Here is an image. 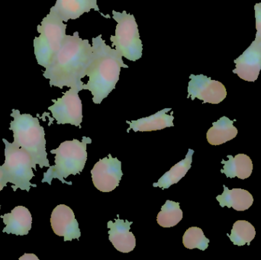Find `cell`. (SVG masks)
<instances>
[{
  "label": "cell",
  "mask_w": 261,
  "mask_h": 260,
  "mask_svg": "<svg viewBox=\"0 0 261 260\" xmlns=\"http://www.w3.org/2000/svg\"><path fill=\"white\" fill-rule=\"evenodd\" d=\"M93 58V46L89 40L80 37L79 32L66 35L61 48L44 71L50 86H64L84 90L83 78L87 76Z\"/></svg>",
  "instance_id": "1"
},
{
  "label": "cell",
  "mask_w": 261,
  "mask_h": 260,
  "mask_svg": "<svg viewBox=\"0 0 261 260\" xmlns=\"http://www.w3.org/2000/svg\"><path fill=\"white\" fill-rule=\"evenodd\" d=\"M92 41L93 58L87 73L88 82L84 84V90L91 92L95 104H100L116 88L121 69L128 68V66L124 64L123 56L116 49L106 44L102 35Z\"/></svg>",
  "instance_id": "2"
},
{
  "label": "cell",
  "mask_w": 261,
  "mask_h": 260,
  "mask_svg": "<svg viewBox=\"0 0 261 260\" xmlns=\"http://www.w3.org/2000/svg\"><path fill=\"white\" fill-rule=\"evenodd\" d=\"M10 115L13 118L9 127L13 132V143L30 154L35 169L37 164L41 168L50 167L46 151L45 132L38 118L21 114L16 109H12Z\"/></svg>",
  "instance_id": "3"
},
{
  "label": "cell",
  "mask_w": 261,
  "mask_h": 260,
  "mask_svg": "<svg viewBox=\"0 0 261 260\" xmlns=\"http://www.w3.org/2000/svg\"><path fill=\"white\" fill-rule=\"evenodd\" d=\"M91 143V138L83 137L82 142L77 139L66 140L57 149L50 151L55 154V165L44 172L41 182L51 185L52 180L58 179L61 183L71 186V182L65 181L64 179L70 175H77L84 170L87 160V146Z\"/></svg>",
  "instance_id": "4"
},
{
  "label": "cell",
  "mask_w": 261,
  "mask_h": 260,
  "mask_svg": "<svg viewBox=\"0 0 261 260\" xmlns=\"http://www.w3.org/2000/svg\"><path fill=\"white\" fill-rule=\"evenodd\" d=\"M3 141L5 143L6 160L1 167L5 182L12 183L14 192L18 189L29 192L31 188L37 187L36 185L31 183V180L35 177L32 171L35 168L32 156L13 142L9 143L6 139H3Z\"/></svg>",
  "instance_id": "5"
},
{
  "label": "cell",
  "mask_w": 261,
  "mask_h": 260,
  "mask_svg": "<svg viewBox=\"0 0 261 260\" xmlns=\"http://www.w3.org/2000/svg\"><path fill=\"white\" fill-rule=\"evenodd\" d=\"M67 24L55 14L49 12L37 27L40 36L34 40L37 62L47 68L62 45L66 37Z\"/></svg>",
  "instance_id": "6"
},
{
  "label": "cell",
  "mask_w": 261,
  "mask_h": 260,
  "mask_svg": "<svg viewBox=\"0 0 261 260\" xmlns=\"http://www.w3.org/2000/svg\"><path fill=\"white\" fill-rule=\"evenodd\" d=\"M113 19L117 22L116 35L110 37L113 47H116V50L126 59L138 61L142 56L143 44L135 16L126 11L113 10Z\"/></svg>",
  "instance_id": "7"
},
{
  "label": "cell",
  "mask_w": 261,
  "mask_h": 260,
  "mask_svg": "<svg viewBox=\"0 0 261 260\" xmlns=\"http://www.w3.org/2000/svg\"><path fill=\"white\" fill-rule=\"evenodd\" d=\"M79 90L70 88L64 93V96L55 100L53 105L49 107L54 119L58 125L70 124L81 128L83 122V105L80 99Z\"/></svg>",
  "instance_id": "8"
},
{
  "label": "cell",
  "mask_w": 261,
  "mask_h": 260,
  "mask_svg": "<svg viewBox=\"0 0 261 260\" xmlns=\"http://www.w3.org/2000/svg\"><path fill=\"white\" fill-rule=\"evenodd\" d=\"M92 180L95 187L102 192H110L119 186L123 172L122 163L116 157L101 159L91 170Z\"/></svg>",
  "instance_id": "9"
},
{
  "label": "cell",
  "mask_w": 261,
  "mask_h": 260,
  "mask_svg": "<svg viewBox=\"0 0 261 260\" xmlns=\"http://www.w3.org/2000/svg\"><path fill=\"white\" fill-rule=\"evenodd\" d=\"M190 79L188 99H198L203 103L219 104L226 98V88L219 81L202 74H191Z\"/></svg>",
  "instance_id": "10"
},
{
  "label": "cell",
  "mask_w": 261,
  "mask_h": 260,
  "mask_svg": "<svg viewBox=\"0 0 261 260\" xmlns=\"http://www.w3.org/2000/svg\"><path fill=\"white\" fill-rule=\"evenodd\" d=\"M233 73L248 82H255L261 70V41L255 39L241 56L234 60Z\"/></svg>",
  "instance_id": "11"
},
{
  "label": "cell",
  "mask_w": 261,
  "mask_h": 260,
  "mask_svg": "<svg viewBox=\"0 0 261 260\" xmlns=\"http://www.w3.org/2000/svg\"><path fill=\"white\" fill-rule=\"evenodd\" d=\"M50 224L54 233L64 237L65 242L81 238V232L74 213L65 205H59L54 209L50 216Z\"/></svg>",
  "instance_id": "12"
},
{
  "label": "cell",
  "mask_w": 261,
  "mask_h": 260,
  "mask_svg": "<svg viewBox=\"0 0 261 260\" xmlns=\"http://www.w3.org/2000/svg\"><path fill=\"white\" fill-rule=\"evenodd\" d=\"M91 9L99 12L97 0H57L50 12L67 22L69 20L77 19Z\"/></svg>",
  "instance_id": "13"
},
{
  "label": "cell",
  "mask_w": 261,
  "mask_h": 260,
  "mask_svg": "<svg viewBox=\"0 0 261 260\" xmlns=\"http://www.w3.org/2000/svg\"><path fill=\"white\" fill-rule=\"evenodd\" d=\"M118 219L115 223L110 221L107 224L109 230V239L115 248L121 253H128L133 251L136 246V239L133 234L130 232V225L133 222L128 220Z\"/></svg>",
  "instance_id": "14"
},
{
  "label": "cell",
  "mask_w": 261,
  "mask_h": 260,
  "mask_svg": "<svg viewBox=\"0 0 261 260\" xmlns=\"http://www.w3.org/2000/svg\"><path fill=\"white\" fill-rule=\"evenodd\" d=\"M6 227L3 232L6 234H12L17 236L28 235L32 229V214L27 208L17 206L9 214L1 215Z\"/></svg>",
  "instance_id": "15"
},
{
  "label": "cell",
  "mask_w": 261,
  "mask_h": 260,
  "mask_svg": "<svg viewBox=\"0 0 261 260\" xmlns=\"http://www.w3.org/2000/svg\"><path fill=\"white\" fill-rule=\"evenodd\" d=\"M171 110L170 108H164L149 117L142 118V119L130 121V122L127 121L126 123L130 125L127 131L129 132L130 130L132 129L135 132H138V131L145 132V131H158V130L173 127L174 126L173 124L174 117L173 114H167V112Z\"/></svg>",
  "instance_id": "16"
},
{
  "label": "cell",
  "mask_w": 261,
  "mask_h": 260,
  "mask_svg": "<svg viewBox=\"0 0 261 260\" xmlns=\"http://www.w3.org/2000/svg\"><path fill=\"white\" fill-rule=\"evenodd\" d=\"M223 187V193L216 197L221 207L227 206L228 208H233L234 210L239 212H242L248 210L252 206L254 198L248 191L242 189L230 190L225 185H224Z\"/></svg>",
  "instance_id": "17"
},
{
  "label": "cell",
  "mask_w": 261,
  "mask_h": 260,
  "mask_svg": "<svg viewBox=\"0 0 261 260\" xmlns=\"http://www.w3.org/2000/svg\"><path fill=\"white\" fill-rule=\"evenodd\" d=\"M228 160H222L224 164L223 169L221 170L228 178H238L245 180L251 177L253 171V163L250 157L246 154H240L232 157L228 155Z\"/></svg>",
  "instance_id": "18"
},
{
  "label": "cell",
  "mask_w": 261,
  "mask_h": 260,
  "mask_svg": "<svg viewBox=\"0 0 261 260\" xmlns=\"http://www.w3.org/2000/svg\"><path fill=\"white\" fill-rule=\"evenodd\" d=\"M234 121L223 116L208 129L206 138L211 145H221L233 140L237 136L238 129L233 125Z\"/></svg>",
  "instance_id": "19"
},
{
  "label": "cell",
  "mask_w": 261,
  "mask_h": 260,
  "mask_svg": "<svg viewBox=\"0 0 261 260\" xmlns=\"http://www.w3.org/2000/svg\"><path fill=\"white\" fill-rule=\"evenodd\" d=\"M194 151L189 149L186 158L176 163L168 172H165L158 180V183H153V187H159L163 189H169L172 185L177 183L181 179L185 177L193 162V155Z\"/></svg>",
  "instance_id": "20"
},
{
  "label": "cell",
  "mask_w": 261,
  "mask_h": 260,
  "mask_svg": "<svg viewBox=\"0 0 261 260\" xmlns=\"http://www.w3.org/2000/svg\"><path fill=\"white\" fill-rule=\"evenodd\" d=\"M182 219V212L179 203L167 200L156 217V221L163 227L176 226Z\"/></svg>",
  "instance_id": "21"
},
{
  "label": "cell",
  "mask_w": 261,
  "mask_h": 260,
  "mask_svg": "<svg viewBox=\"0 0 261 260\" xmlns=\"http://www.w3.org/2000/svg\"><path fill=\"white\" fill-rule=\"evenodd\" d=\"M231 242L234 245H250L256 236V230L254 226L247 221H238L233 225L231 235H228Z\"/></svg>",
  "instance_id": "22"
},
{
  "label": "cell",
  "mask_w": 261,
  "mask_h": 260,
  "mask_svg": "<svg viewBox=\"0 0 261 260\" xmlns=\"http://www.w3.org/2000/svg\"><path fill=\"white\" fill-rule=\"evenodd\" d=\"M210 240L204 235L202 229L198 227H191L187 230L182 237V244L189 250L199 249L206 250L208 247Z\"/></svg>",
  "instance_id": "23"
},
{
  "label": "cell",
  "mask_w": 261,
  "mask_h": 260,
  "mask_svg": "<svg viewBox=\"0 0 261 260\" xmlns=\"http://www.w3.org/2000/svg\"><path fill=\"white\" fill-rule=\"evenodd\" d=\"M256 19V38L255 39L261 41V3H257L254 6Z\"/></svg>",
  "instance_id": "24"
},
{
  "label": "cell",
  "mask_w": 261,
  "mask_h": 260,
  "mask_svg": "<svg viewBox=\"0 0 261 260\" xmlns=\"http://www.w3.org/2000/svg\"><path fill=\"white\" fill-rule=\"evenodd\" d=\"M6 186H7V183L5 182L4 174H3V169H2V167L0 166V192H1L3 188L6 187Z\"/></svg>",
  "instance_id": "25"
},
{
  "label": "cell",
  "mask_w": 261,
  "mask_h": 260,
  "mask_svg": "<svg viewBox=\"0 0 261 260\" xmlns=\"http://www.w3.org/2000/svg\"><path fill=\"white\" fill-rule=\"evenodd\" d=\"M20 260H39L35 254L33 253H25L24 256L19 258Z\"/></svg>",
  "instance_id": "26"
},
{
  "label": "cell",
  "mask_w": 261,
  "mask_h": 260,
  "mask_svg": "<svg viewBox=\"0 0 261 260\" xmlns=\"http://www.w3.org/2000/svg\"><path fill=\"white\" fill-rule=\"evenodd\" d=\"M0 209H1V206H0Z\"/></svg>",
  "instance_id": "27"
}]
</instances>
